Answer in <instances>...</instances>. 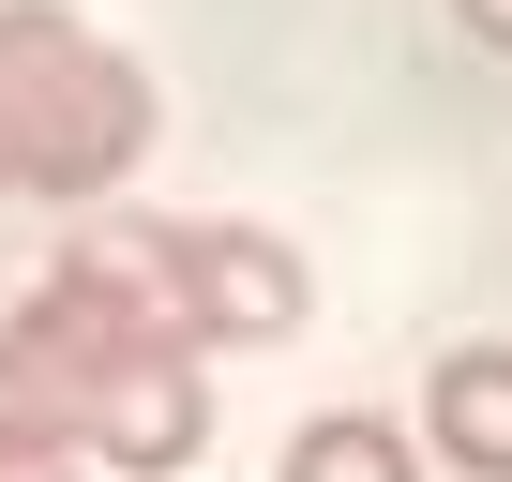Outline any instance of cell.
Returning a JSON list of instances; mask_svg holds the SVG:
<instances>
[{
    "label": "cell",
    "instance_id": "obj_1",
    "mask_svg": "<svg viewBox=\"0 0 512 482\" xmlns=\"http://www.w3.org/2000/svg\"><path fill=\"white\" fill-rule=\"evenodd\" d=\"M196 437H211V377H196V347L181 332H151L76 241H61V272L0 317V452H106L121 482H166V467H196Z\"/></svg>",
    "mask_w": 512,
    "mask_h": 482
},
{
    "label": "cell",
    "instance_id": "obj_6",
    "mask_svg": "<svg viewBox=\"0 0 512 482\" xmlns=\"http://www.w3.org/2000/svg\"><path fill=\"white\" fill-rule=\"evenodd\" d=\"M452 16H467V46H497V61H512V0H452Z\"/></svg>",
    "mask_w": 512,
    "mask_h": 482
},
{
    "label": "cell",
    "instance_id": "obj_2",
    "mask_svg": "<svg viewBox=\"0 0 512 482\" xmlns=\"http://www.w3.org/2000/svg\"><path fill=\"white\" fill-rule=\"evenodd\" d=\"M136 151H151V76L61 0H0V166L31 196H121Z\"/></svg>",
    "mask_w": 512,
    "mask_h": 482
},
{
    "label": "cell",
    "instance_id": "obj_8",
    "mask_svg": "<svg viewBox=\"0 0 512 482\" xmlns=\"http://www.w3.org/2000/svg\"><path fill=\"white\" fill-rule=\"evenodd\" d=\"M0 181H16V166H0Z\"/></svg>",
    "mask_w": 512,
    "mask_h": 482
},
{
    "label": "cell",
    "instance_id": "obj_3",
    "mask_svg": "<svg viewBox=\"0 0 512 482\" xmlns=\"http://www.w3.org/2000/svg\"><path fill=\"white\" fill-rule=\"evenodd\" d=\"M76 257L151 317V332H181V347H272V332H302V257L272 226H166V211H106Z\"/></svg>",
    "mask_w": 512,
    "mask_h": 482
},
{
    "label": "cell",
    "instance_id": "obj_7",
    "mask_svg": "<svg viewBox=\"0 0 512 482\" xmlns=\"http://www.w3.org/2000/svg\"><path fill=\"white\" fill-rule=\"evenodd\" d=\"M0 482H76V452H0Z\"/></svg>",
    "mask_w": 512,
    "mask_h": 482
},
{
    "label": "cell",
    "instance_id": "obj_5",
    "mask_svg": "<svg viewBox=\"0 0 512 482\" xmlns=\"http://www.w3.org/2000/svg\"><path fill=\"white\" fill-rule=\"evenodd\" d=\"M287 482H422V452H407V422L332 407V422H302V437H287Z\"/></svg>",
    "mask_w": 512,
    "mask_h": 482
},
{
    "label": "cell",
    "instance_id": "obj_4",
    "mask_svg": "<svg viewBox=\"0 0 512 482\" xmlns=\"http://www.w3.org/2000/svg\"><path fill=\"white\" fill-rule=\"evenodd\" d=\"M422 452L467 482H512V347H452L422 377Z\"/></svg>",
    "mask_w": 512,
    "mask_h": 482
}]
</instances>
